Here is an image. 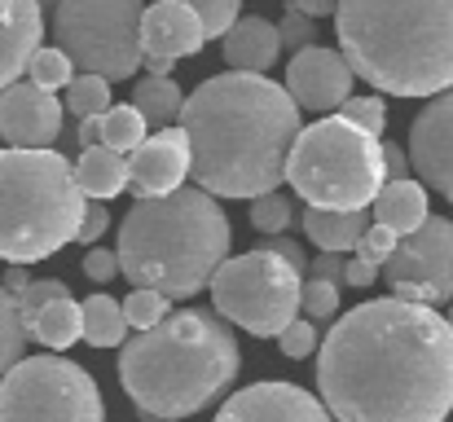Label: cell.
Here are the masks:
<instances>
[{
	"label": "cell",
	"mask_w": 453,
	"mask_h": 422,
	"mask_svg": "<svg viewBox=\"0 0 453 422\" xmlns=\"http://www.w3.org/2000/svg\"><path fill=\"white\" fill-rule=\"evenodd\" d=\"M317 387L334 422H445L453 410V326L396 295L357 303L321 339Z\"/></svg>",
	"instance_id": "1"
},
{
	"label": "cell",
	"mask_w": 453,
	"mask_h": 422,
	"mask_svg": "<svg viewBox=\"0 0 453 422\" xmlns=\"http://www.w3.org/2000/svg\"><path fill=\"white\" fill-rule=\"evenodd\" d=\"M194 180L216 198H265L287 180L291 150L303 133L287 84L251 71L203 80L180 111Z\"/></svg>",
	"instance_id": "2"
},
{
	"label": "cell",
	"mask_w": 453,
	"mask_h": 422,
	"mask_svg": "<svg viewBox=\"0 0 453 422\" xmlns=\"http://www.w3.org/2000/svg\"><path fill=\"white\" fill-rule=\"evenodd\" d=\"M242 370L238 339L216 308L167 312L119 352V383L142 418L180 422L203 414Z\"/></svg>",
	"instance_id": "3"
},
{
	"label": "cell",
	"mask_w": 453,
	"mask_h": 422,
	"mask_svg": "<svg viewBox=\"0 0 453 422\" xmlns=\"http://www.w3.org/2000/svg\"><path fill=\"white\" fill-rule=\"evenodd\" d=\"M334 35L352 75L379 93L453 88V0H339Z\"/></svg>",
	"instance_id": "4"
},
{
	"label": "cell",
	"mask_w": 453,
	"mask_h": 422,
	"mask_svg": "<svg viewBox=\"0 0 453 422\" xmlns=\"http://www.w3.org/2000/svg\"><path fill=\"white\" fill-rule=\"evenodd\" d=\"M229 216L216 194L180 185L163 198H137L119 225V278L133 290H158L167 299H194L229 260Z\"/></svg>",
	"instance_id": "5"
},
{
	"label": "cell",
	"mask_w": 453,
	"mask_h": 422,
	"mask_svg": "<svg viewBox=\"0 0 453 422\" xmlns=\"http://www.w3.org/2000/svg\"><path fill=\"white\" fill-rule=\"evenodd\" d=\"M88 198L58 150H0V260L40 265L80 238Z\"/></svg>",
	"instance_id": "6"
},
{
	"label": "cell",
	"mask_w": 453,
	"mask_h": 422,
	"mask_svg": "<svg viewBox=\"0 0 453 422\" xmlns=\"http://www.w3.org/2000/svg\"><path fill=\"white\" fill-rule=\"evenodd\" d=\"M287 185L308 207L365 211L388 185L383 141L343 115H321L317 124H303L287 163Z\"/></svg>",
	"instance_id": "7"
},
{
	"label": "cell",
	"mask_w": 453,
	"mask_h": 422,
	"mask_svg": "<svg viewBox=\"0 0 453 422\" xmlns=\"http://www.w3.org/2000/svg\"><path fill=\"white\" fill-rule=\"evenodd\" d=\"M142 0H58L53 40L84 71L111 84L133 80L146 62L142 49Z\"/></svg>",
	"instance_id": "8"
},
{
	"label": "cell",
	"mask_w": 453,
	"mask_h": 422,
	"mask_svg": "<svg viewBox=\"0 0 453 422\" xmlns=\"http://www.w3.org/2000/svg\"><path fill=\"white\" fill-rule=\"evenodd\" d=\"M207 290L229 326H242L256 339H278L300 317L303 273L291 269L278 251L256 247L247 256H229Z\"/></svg>",
	"instance_id": "9"
},
{
	"label": "cell",
	"mask_w": 453,
	"mask_h": 422,
	"mask_svg": "<svg viewBox=\"0 0 453 422\" xmlns=\"http://www.w3.org/2000/svg\"><path fill=\"white\" fill-rule=\"evenodd\" d=\"M0 422H106V405L84 365L49 352L0 379Z\"/></svg>",
	"instance_id": "10"
},
{
	"label": "cell",
	"mask_w": 453,
	"mask_h": 422,
	"mask_svg": "<svg viewBox=\"0 0 453 422\" xmlns=\"http://www.w3.org/2000/svg\"><path fill=\"white\" fill-rule=\"evenodd\" d=\"M396 299L410 303H453V220L427 216L414 234H405L383 269Z\"/></svg>",
	"instance_id": "11"
},
{
	"label": "cell",
	"mask_w": 453,
	"mask_h": 422,
	"mask_svg": "<svg viewBox=\"0 0 453 422\" xmlns=\"http://www.w3.org/2000/svg\"><path fill=\"white\" fill-rule=\"evenodd\" d=\"M352 66L339 49H326V44H312L296 53L287 62V93L296 97L300 111H312L317 119L321 115H334L348 97H352Z\"/></svg>",
	"instance_id": "12"
},
{
	"label": "cell",
	"mask_w": 453,
	"mask_h": 422,
	"mask_svg": "<svg viewBox=\"0 0 453 422\" xmlns=\"http://www.w3.org/2000/svg\"><path fill=\"white\" fill-rule=\"evenodd\" d=\"M62 115L66 106L31 80L0 88V137L13 150H53V141L62 137Z\"/></svg>",
	"instance_id": "13"
},
{
	"label": "cell",
	"mask_w": 453,
	"mask_h": 422,
	"mask_svg": "<svg viewBox=\"0 0 453 422\" xmlns=\"http://www.w3.org/2000/svg\"><path fill=\"white\" fill-rule=\"evenodd\" d=\"M410 163L418 180L453 198V93L427 97V106L410 124Z\"/></svg>",
	"instance_id": "14"
},
{
	"label": "cell",
	"mask_w": 453,
	"mask_h": 422,
	"mask_svg": "<svg viewBox=\"0 0 453 422\" xmlns=\"http://www.w3.org/2000/svg\"><path fill=\"white\" fill-rule=\"evenodd\" d=\"M211 422H334V414L296 383H251L234 392Z\"/></svg>",
	"instance_id": "15"
},
{
	"label": "cell",
	"mask_w": 453,
	"mask_h": 422,
	"mask_svg": "<svg viewBox=\"0 0 453 422\" xmlns=\"http://www.w3.org/2000/svg\"><path fill=\"white\" fill-rule=\"evenodd\" d=\"M189 172H194V158H189L185 128H158L146 137L142 150L128 154V176H133L128 189L137 198H163V194L180 189Z\"/></svg>",
	"instance_id": "16"
},
{
	"label": "cell",
	"mask_w": 453,
	"mask_h": 422,
	"mask_svg": "<svg viewBox=\"0 0 453 422\" xmlns=\"http://www.w3.org/2000/svg\"><path fill=\"white\" fill-rule=\"evenodd\" d=\"M207 44V31H203V18L185 4V0H154L142 13V49L146 58L158 62H180V58H194L198 49Z\"/></svg>",
	"instance_id": "17"
},
{
	"label": "cell",
	"mask_w": 453,
	"mask_h": 422,
	"mask_svg": "<svg viewBox=\"0 0 453 422\" xmlns=\"http://www.w3.org/2000/svg\"><path fill=\"white\" fill-rule=\"evenodd\" d=\"M44 4L40 0H0V88L18 84L40 49Z\"/></svg>",
	"instance_id": "18"
},
{
	"label": "cell",
	"mask_w": 453,
	"mask_h": 422,
	"mask_svg": "<svg viewBox=\"0 0 453 422\" xmlns=\"http://www.w3.org/2000/svg\"><path fill=\"white\" fill-rule=\"evenodd\" d=\"M282 58V31L273 18H238L225 35V62L234 71L269 75V66Z\"/></svg>",
	"instance_id": "19"
},
{
	"label": "cell",
	"mask_w": 453,
	"mask_h": 422,
	"mask_svg": "<svg viewBox=\"0 0 453 422\" xmlns=\"http://www.w3.org/2000/svg\"><path fill=\"white\" fill-rule=\"evenodd\" d=\"M303 238L317 247V251H357V242L370 234L374 225V211H321V207H303L300 211Z\"/></svg>",
	"instance_id": "20"
},
{
	"label": "cell",
	"mask_w": 453,
	"mask_h": 422,
	"mask_svg": "<svg viewBox=\"0 0 453 422\" xmlns=\"http://www.w3.org/2000/svg\"><path fill=\"white\" fill-rule=\"evenodd\" d=\"M75 185L84 189L88 203H115V198L133 185V176H128V154H119V150H111V145L80 150Z\"/></svg>",
	"instance_id": "21"
},
{
	"label": "cell",
	"mask_w": 453,
	"mask_h": 422,
	"mask_svg": "<svg viewBox=\"0 0 453 422\" xmlns=\"http://www.w3.org/2000/svg\"><path fill=\"white\" fill-rule=\"evenodd\" d=\"M427 185L423 180H388L383 189H379V198H374V225H388L396 238H405V234H414L432 211H427Z\"/></svg>",
	"instance_id": "22"
},
{
	"label": "cell",
	"mask_w": 453,
	"mask_h": 422,
	"mask_svg": "<svg viewBox=\"0 0 453 422\" xmlns=\"http://www.w3.org/2000/svg\"><path fill=\"white\" fill-rule=\"evenodd\" d=\"M396 242H401V238H396L388 225H370V234L357 242V251H352V260H348L343 286H352V290L374 286V281L383 278V269H388V260H392Z\"/></svg>",
	"instance_id": "23"
},
{
	"label": "cell",
	"mask_w": 453,
	"mask_h": 422,
	"mask_svg": "<svg viewBox=\"0 0 453 422\" xmlns=\"http://www.w3.org/2000/svg\"><path fill=\"white\" fill-rule=\"evenodd\" d=\"M27 330H31L35 343L62 352V348H71L75 339H84V303H75V299H58V303L40 308V312L27 321Z\"/></svg>",
	"instance_id": "24"
},
{
	"label": "cell",
	"mask_w": 453,
	"mask_h": 422,
	"mask_svg": "<svg viewBox=\"0 0 453 422\" xmlns=\"http://www.w3.org/2000/svg\"><path fill=\"white\" fill-rule=\"evenodd\" d=\"M84 343H88V348H124V343H128L124 299L102 295V290L84 299Z\"/></svg>",
	"instance_id": "25"
},
{
	"label": "cell",
	"mask_w": 453,
	"mask_h": 422,
	"mask_svg": "<svg viewBox=\"0 0 453 422\" xmlns=\"http://www.w3.org/2000/svg\"><path fill=\"white\" fill-rule=\"evenodd\" d=\"M133 106L146 115L150 133H158V128H172V124L180 119L185 93L172 84V75H146V80H137V88H133Z\"/></svg>",
	"instance_id": "26"
},
{
	"label": "cell",
	"mask_w": 453,
	"mask_h": 422,
	"mask_svg": "<svg viewBox=\"0 0 453 422\" xmlns=\"http://www.w3.org/2000/svg\"><path fill=\"white\" fill-rule=\"evenodd\" d=\"M27 343H31V330H27L22 303H18V295L0 281V379L27 357Z\"/></svg>",
	"instance_id": "27"
},
{
	"label": "cell",
	"mask_w": 453,
	"mask_h": 422,
	"mask_svg": "<svg viewBox=\"0 0 453 422\" xmlns=\"http://www.w3.org/2000/svg\"><path fill=\"white\" fill-rule=\"evenodd\" d=\"M150 137V124H146V115L128 102V106H111L106 115H102V145H111V150H119V154H133V150H142Z\"/></svg>",
	"instance_id": "28"
},
{
	"label": "cell",
	"mask_w": 453,
	"mask_h": 422,
	"mask_svg": "<svg viewBox=\"0 0 453 422\" xmlns=\"http://www.w3.org/2000/svg\"><path fill=\"white\" fill-rule=\"evenodd\" d=\"M66 115H75V124L80 119H93V115H106L115 102H111V80H102V75H75L71 84H66Z\"/></svg>",
	"instance_id": "29"
},
{
	"label": "cell",
	"mask_w": 453,
	"mask_h": 422,
	"mask_svg": "<svg viewBox=\"0 0 453 422\" xmlns=\"http://www.w3.org/2000/svg\"><path fill=\"white\" fill-rule=\"evenodd\" d=\"M27 75H31V84L35 88H66L71 80H75V62L58 49V44H40L35 49V58H31V66H27Z\"/></svg>",
	"instance_id": "30"
},
{
	"label": "cell",
	"mask_w": 453,
	"mask_h": 422,
	"mask_svg": "<svg viewBox=\"0 0 453 422\" xmlns=\"http://www.w3.org/2000/svg\"><path fill=\"white\" fill-rule=\"evenodd\" d=\"M296 220V207H291V198L287 194H265V198H251V229L256 234H287V225Z\"/></svg>",
	"instance_id": "31"
},
{
	"label": "cell",
	"mask_w": 453,
	"mask_h": 422,
	"mask_svg": "<svg viewBox=\"0 0 453 422\" xmlns=\"http://www.w3.org/2000/svg\"><path fill=\"white\" fill-rule=\"evenodd\" d=\"M172 312V299L167 295H158V290H133L128 299H124V317H128V330H154L163 317Z\"/></svg>",
	"instance_id": "32"
},
{
	"label": "cell",
	"mask_w": 453,
	"mask_h": 422,
	"mask_svg": "<svg viewBox=\"0 0 453 422\" xmlns=\"http://www.w3.org/2000/svg\"><path fill=\"white\" fill-rule=\"evenodd\" d=\"M300 312L308 321H330V317H339V286H334V281H321V278H303Z\"/></svg>",
	"instance_id": "33"
},
{
	"label": "cell",
	"mask_w": 453,
	"mask_h": 422,
	"mask_svg": "<svg viewBox=\"0 0 453 422\" xmlns=\"http://www.w3.org/2000/svg\"><path fill=\"white\" fill-rule=\"evenodd\" d=\"M198 18H203V31H207V40H225L229 35V27L242 18V0H185Z\"/></svg>",
	"instance_id": "34"
},
{
	"label": "cell",
	"mask_w": 453,
	"mask_h": 422,
	"mask_svg": "<svg viewBox=\"0 0 453 422\" xmlns=\"http://www.w3.org/2000/svg\"><path fill=\"white\" fill-rule=\"evenodd\" d=\"M278 31H282V53H287V58H296V53H303V49L321 44V40H317V22L303 18L296 4H287V13L278 18Z\"/></svg>",
	"instance_id": "35"
},
{
	"label": "cell",
	"mask_w": 453,
	"mask_h": 422,
	"mask_svg": "<svg viewBox=\"0 0 453 422\" xmlns=\"http://www.w3.org/2000/svg\"><path fill=\"white\" fill-rule=\"evenodd\" d=\"M339 115L352 119L357 128H365L370 137H383V124H388V106H383V97H348V102L339 106Z\"/></svg>",
	"instance_id": "36"
},
{
	"label": "cell",
	"mask_w": 453,
	"mask_h": 422,
	"mask_svg": "<svg viewBox=\"0 0 453 422\" xmlns=\"http://www.w3.org/2000/svg\"><path fill=\"white\" fill-rule=\"evenodd\" d=\"M278 348H282V357H291V361H303V357H312L317 348H321V339H317V321H308V317H296L282 334H278Z\"/></svg>",
	"instance_id": "37"
},
{
	"label": "cell",
	"mask_w": 453,
	"mask_h": 422,
	"mask_svg": "<svg viewBox=\"0 0 453 422\" xmlns=\"http://www.w3.org/2000/svg\"><path fill=\"white\" fill-rule=\"evenodd\" d=\"M58 299H71V290H66V281H58V278H40V281H31L22 295H18V303H22V317L31 321L40 308H49V303H58Z\"/></svg>",
	"instance_id": "38"
},
{
	"label": "cell",
	"mask_w": 453,
	"mask_h": 422,
	"mask_svg": "<svg viewBox=\"0 0 453 422\" xmlns=\"http://www.w3.org/2000/svg\"><path fill=\"white\" fill-rule=\"evenodd\" d=\"M84 278L97 281V286H111V281L119 278V251H111V247H88V256H84Z\"/></svg>",
	"instance_id": "39"
},
{
	"label": "cell",
	"mask_w": 453,
	"mask_h": 422,
	"mask_svg": "<svg viewBox=\"0 0 453 422\" xmlns=\"http://www.w3.org/2000/svg\"><path fill=\"white\" fill-rule=\"evenodd\" d=\"M111 229V207L106 203H88V211H84V225H80V238L75 242H84V247H97V238Z\"/></svg>",
	"instance_id": "40"
},
{
	"label": "cell",
	"mask_w": 453,
	"mask_h": 422,
	"mask_svg": "<svg viewBox=\"0 0 453 422\" xmlns=\"http://www.w3.org/2000/svg\"><path fill=\"white\" fill-rule=\"evenodd\" d=\"M343 273H348V260H343L339 251H317V260H308V278L343 286Z\"/></svg>",
	"instance_id": "41"
},
{
	"label": "cell",
	"mask_w": 453,
	"mask_h": 422,
	"mask_svg": "<svg viewBox=\"0 0 453 422\" xmlns=\"http://www.w3.org/2000/svg\"><path fill=\"white\" fill-rule=\"evenodd\" d=\"M265 247H269V251H278V256H282L291 269L308 273V256H303V247H300V242H291L287 234H269V238H265Z\"/></svg>",
	"instance_id": "42"
},
{
	"label": "cell",
	"mask_w": 453,
	"mask_h": 422,
	"mask_svg": "<svg viewBox=\"0 0 453 422\" xmlns=\"http://www.w3.org/2000/svg\"><path fill=\"white\" fill-rule=\"evenodd\" d=\"M383 163H388V180H410V172H414L410 150H401V145H383Z\"/></svg>",
	"instance_id": "43"
},
{
	"label": "cell",
	"mask_w": 453,
	"mask_h": 422,
	"mask_svg": "<svg viewBox=\"0 0 453 422\" xmlns=\"http://www.w3.org/2000/svg\"><path fill=\"white\" fill-rule=\"evenodd\" d=\"M287 4H291V0H287ZM296 9H300L303 18L317 22V18H334V13H339V0H300Z\"/></svg>",
	"instance_id": "44"
},
{
	"label": "cell",
	"mask_w": 453,
	"mask_h": 422,
	"mask_svg": "<svg viewBox=\"0 0 453 422\" xmlns=\"http://www.w3.org/2000/svg\"><path fill=\"white\" fill-rule=\"evenodd\" d=\"M75 137L84 150H93V145H102V115H93V119H80V128H75Z\"/></svg>",
	"instance_id": "45"
},
{
	"label": "cell",
	"mask_w": 453,
	"mask_h": 422,
	"mask_svg": "<svg viewBox=\"0 0 453 422\" xmlns=\"http://www.w3.org/2000/svg\"><path fill=\"white\" fill-rule=\"evenodd\" d=\"M4 286H9V290H13V295H22V290H27V286H31V278H27V269H22V265H13V269H9V273H4Z\"/></svg>",
	"instance_id": "46"
},
{
	"label": "cell",
	"mask_w": 453,
	"mask_h": 422,
	"mask_svg": "<svg viewBox=\"0 0 453 422\" xmlns=\"http://www.w3.org/2000/svg\"><path fill=\"white\" fill-rule=\"evenodd\" d=\"M449 326H453V303H449Z\"/></svg>",
	"instance_id": "47"
},
{
	"label": "cell",
	"mask_w": 453,
	"mask_h": 422,
	"mask_svg": "<svg viewBox=\"0 0 453 422\" xmlns=\"http://www.w3.org/2000/svg\"><path fill=\"white\" fill-rule=\"evenodd\" d=\"M291 4H300V0H291Z\"/></svg>",
	"instance_id": "48"
}]
</instances>
